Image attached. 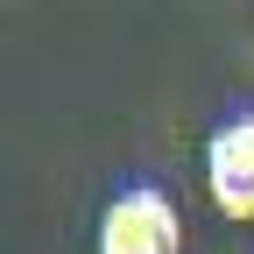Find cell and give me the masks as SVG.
I'll return each instance as SVG.
<instances>
[{
	"mask_svg": "<svg viewBox=\"0 0 254 254\" xmlns=\"http://www.w3.org/2000/svg\"><path fill=\"white\" fill-rule=\"evenodd\" d=\"M205 184L226 219H254V113H233L205 141Z\"/></svg>",
	"mask_w": 254,
	"mask_h": 254,
	"instance_id": "7a4b0ae2",
	"label": "cell"
},
{
	"mask_svg": "<svg viewBox=\"0 0 254 254\" xmlns=\"http://www.w3.org/2000/svg\"><path fill=\"white\" fill-rule=\"evenodd\" d=\"M99 254H184V219L155 184H127L99 219Z\"/></svg>",
	"mask_w": 254,
	"mask_h": 254,
	"instance_id": "6da1fadb",
	"label": "cell"
}]
</instances>
